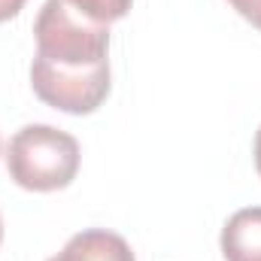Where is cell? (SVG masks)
<instances>
[{"label":"cell","instance_id":"obj_1","mask_svg":"<svg viewBox=\"0 0 261 261\" xmlns=\"http://www.w3.org/2000/svg\"><path fill=\"white\" fill-rule=\"evenodd\" d=\"M34 94L70 116L94 113L110 94V24L91 18L73 0H46L34 21Z\"/></svg>","mask_w":261,"mask_h":261},{"label":"cell","instance_id":"obj_2","mask_svg":"<svg viewBox=\"0 0 261 261\" xmlns=\"http://www.w3.org/2000/svg\"><path fill=\"white\" fill-rule=\"evenodd\" d=\"M6 170L28 192L67 189L79 173V143L52 125H28L6 146Z\"/></svg>","mask_w":261,"mask_h":261},{"label":"cell","instance_id":"obj_3","mask_svg":"<svg viewBox=\"0 0 261 261\" xmlns=\"http://www.w3.org/2000/svg\"><path fill=\"white\" fill-rule=\"evenodd\" d=\"M49 261H134L128 240L113 231H79L67 240V246Z\"/></svg>","mask_w":261,"mask_h":261},{"label":"cell","instance_id":"obj_4","mask_svg":"<svg viewBox=\"0 0 261 261\" xmlns=\"http://www.w3.org/2000/svg\"><path fill=\"white\" fill-rule=\"evenodd\" d=\"M225 261H261V206L237 210L222 228Z\"/></svg>","mask_w":261,"mask_h":261},{"label":"cell","instance_id":"obj_5","mask_svg":"<svg viewBox=\"0 0 261 261\" xmlns=\"http://www.w3.org/2000/svg\"><path fill=\"white\" fill-rule=\"evenodd\" d=\"M79 9H85L97 21H119L130 12V0H73Z\"/></svg>","mask_w":261,"mask_h":261},{"label":"cell","instance_id":"obj_6","mask_svg":"<svg viewBox=\"0 0 261 261\" xmlns=\"http://www.w3.org/2000/svg\"><path fill=\"white\" fill-rule=\"evenodd\" d=\"M228 3H231V6H234L249 24H252V28H258L261 31V0H228Z\"/></svg>","mask_w":261,"mask_h":261},{"label":"cell","instance_id":"obj_7","mask_svg":"<svg viewBox=\"0 0 261 261\" xmlns=\"http://www.w3.org/2000/svg\"><path fill=\"white\" fill-rule=\"evenodd\" d=\"M21 6H24V0H0V21L15 18L21 12Z\"/></svg>","mask_w":261,"mask_h":261},{"label":"cell","instance_id":"obj_8","mask_svg":"<svg viewBox=\"0 0 261 261\" xmlns=\"http://www.w3.org/2000/svg\"><path fill=\"white\" fill-rule=\"evenodd\" d=\"M252 155H255V170H258V176H261V128H258V134H255V149H252Z\"/></svg>","mask_w":261,"mask_h":261},{"label":"cell","instance_id":"obj_9","mask_svg":"<svg viewBox=\"0 0 261 261\" xmlns=\"http://www.w3.org/2000/svg\"><path fill=\"white\" fill-rule=\"evenodd\" d=\"M0 240H3V222H0Z\"/></svg>","mask_w":261,"mask_h":261}]
</instances>
